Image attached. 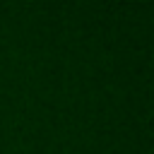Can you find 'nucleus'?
Returning a JSON list of instances; mask_svg holds the SVG:
<instances>
[]
</instances>
